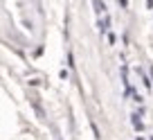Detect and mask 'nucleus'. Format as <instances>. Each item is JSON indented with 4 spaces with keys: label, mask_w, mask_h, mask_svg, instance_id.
Returning <instances> with one entry per match:
<instances>
[{
    "label": "nucleus",
    "mask_w": 153,
    "mask_h": 140,
    "mask_svg": "<svg viewBox=\"0 0 153 140\" xmlns=\"http://www.w3.org/2000/svg\"><path fill=\"white\" fill-rule=\"evenodd\" d=\"M95 11H97V14H104V11H106V5L101 2V0H95Z\"/></svg>",
    "instance_id": "1"
}]
</instances>
